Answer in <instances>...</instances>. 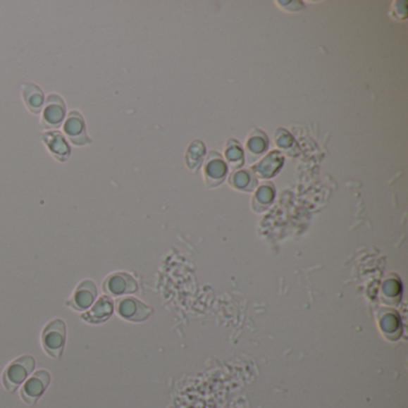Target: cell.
I'll return each instance as SVG.
<instances>
[{
    "instance_id": "cell-1",
    "label": "cell",
    "mask_w": 408,
    "mask_h": 408,
    "mask_svg": "<svg viewBox=\"0 0 408 408\" xmlns=\"http://www.w3.org/2000/svg\"><path fill=\"white\" fill-rule=\"evenodd\" d=\"M35 368V359L32 356H22L8 365L3 373V385L8 392H16L20 385L32 373Z\"/></svg>"
},
{
    "instance_id": "cell-2",
    "label": "cell",
    "mask_w": 408,
    "mask_h": 408,
    "mask_svg": "<svg viewBox=\"0 0 408 408\" xmlns=\"http://www.w3.org/2000/svg\"><path fill=\"white\" fill-rule=\"evenodd\" d=\"M42 347L48 356L60 359L66 342V325L63 320L56 319L49 322L42 332Z\"/></svg>"
},
{
    "instance_id": "cell-3",
    "label": "cell",
    "mask_w": 408,
    "mask_h": 408,
    "mask_svg": "<svg viewBox=\"0 0 408 408\" xmlns=\"http://www.w3.org/2000/svg\"><path fill=\"white\" fill-rule=\"evenodd\" d=\"M66 116V104L63 97L56 94L48 95L42 109L40 127L42 130L59 128Z\"/></svg>"
},
{
    "instance_id": "cell-4",
    "label": "cell",
    "mask_w": 408,
    "mask_h": 408,
    "mask_svg": "<svg viewBox=\"0 0 408 408\" xmlns=\"http://www.w3.org/2000/svg\"><path fill=\"white\" fill-rule=\"evenodd\" d=\"M51 383V373L47 370H39L29 378L20 389V397L27 404H35Z\"/></svg>"
},
{
    "instance_id": "cell-5",
    "label": "cell",
    "mask_w": 408,
    "mask_h": 408,
    "mask_svg": "<svg viewBox=\"0 0 408 408\" xmlns=\"http://www.w3.org/2000/svg\"><path fill=\"white\" fill-rule=\"evenodd\" d=\"M63 133L75 147H84L92 143V139L87 135L85 121L80 111L68 113V119L63 123Z\"/></svg>"
},
{
    "instance_id": "cell-6",
    "label": "cell",
    "mask_w": 408,
    "mask_h": 408,
    "mask_svg": "<svg viewBox=\"0 0 408 408\" xmlns=\"http://www.w3.org/2000/svg\"><path fill=\"white\" fill-rule=\"evenodd\" d=\"M97 297V288L95 283L87 279L80 283V285L75 288V291L72 295L71 299L66 302V305L71 307L72 309L77 311L89 309L92 303Z\"/></svg>"
},
{
    "instance_id": "cell-7",
    "label": "cell",
    "mask_w": 408,
    "mask_h": 408,
    "mask_svg": "<svg viewBox=\"0 0 408 408\" xmlns=\"http://www.w3.org/2000/svg\"><path fill=\"white\" fill-rule=\"evenodd\" d=\"M42 140L49 154L58 162H66L71 156V147L68 145L65 135L59 131H47L42 133Z\"/></svg>"
},
{
    "instance_id": "cell-8",
    "label": "cell",
    "mask_w": 408,
    "mask_h": 408,
    "mask_svg": "<svg viewBox=\"0 0 408 408\" xmlns=\"http://www.w3.org/2000/svg\"><path fill=\"white\" fill-rule=\"evenodd\" d=\"M104 291L111 296H120L125 293H132L137 291V283L130 274H111L104 282Z\"/></svg>"
},
{
    "instance_id": "cell-9",
    "label": "cell",
    "mask_w": 408,
    "mask_h": 408,
    "mask_svg": "<svg viewBox=\"0 0 408 408\" xmlns=\"http://www.w3.org/2000/svg\"><path fill=\"white\" fill-rule=\"evenodd\" d=\"M116 311L128 321H143L151 314L149 307L135 298H123L116 304Z\"/></svg>"
},
{
    "instance_id": "cell-10",
    "label": "cell",
    "mask_w": 408,
    "mask_h": 408,
    "mask_svg": "<svg viewBox=\"0 0 408 408\" xmlns=\"http://www.w3.org/2000/svg\"><path fill=\"white\" fill-rule=\"evenodd\" d=\"M113 310H114V304L111 298L109 296H102L99 301L96 302L92 309L87 310V313L82 315V319L85 322L97 325V323L108 321L111 319Z\"/></svg>"
},
{
    "instance_id": "cell-11",
    "label": "cell",
    "mask_w": 408,
    "mask_h": 408,
    "mask_svg": "<svg viewBox=\"0 0 408 408\" xmlns=\"http://www.w3.org/2000/svg\"><path fill=\"white\" fill-rule=\"evenodd\" d=\"M22 97L24 104L32 114H40L44 106V92L40 87L32 83L23 84L22 87Z\"/></svg>"
}]
</instances>
